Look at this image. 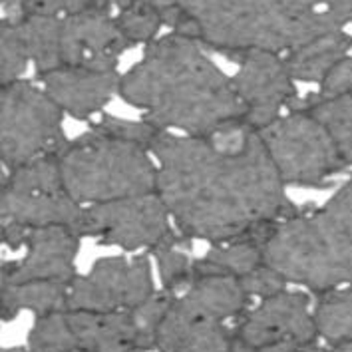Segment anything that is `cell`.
Wrapping results in <instances>:
<instances>
[{"label": "cell", "instance_id": "obj_16", "mask_svg": "<svg viewBox=\"0 0 352 352\" xmlns=\"http://www.w3.org/2000/svg\"><path fill=\"white\" fill-rule=\"evenodd\" d=\"M84 205L62 191H12L0 189V223H16L28 229L50 225H80Z\"/></svg>", "mask_w": 352, "mask_h": 352}, {"label": "cell", "instance_id": "obj_25", "mask_svg": "<svg viewBox=\"0 0 352 352\" xmlns=\"http://www.w3.org/2000/svg\"><path fill=\"white\" fill-rule=\"evenodd\" d=\"M0 189L12 191H62V169L58 155H44L24 166L8 169ZM66 191V189H64Z\"/></svg>", "mask_w": 352, "mask_h": 352}, {"label": "cell", "instance_id": "obj_4", "mask_svg": "<svg viewBox=\"0 0 352 352\" xmlns=\"http://www.w3.org/2000/svg\"><path fill=\"white\" fill-rule=\"evenodd\" d=\"M179 4L199 20L201 44L237 62L253 50L289 54L315 38L344 30L352 20V14L338 10L295 16L278 0H179Z\"/></svg>", "mask_w": 352, "mask_h": 352}, {"label": "cell", "instance_id": "obj_27", "mask_svg": "<svg viewBox=\"0 0 352 352\" xmlns=\"http://www.w3.org/2000/svg\"><path fill=\"white\" fill-rule=\"evenodd\" d=\"M116 24L131 46L151 44L157 40V32L164 26L162 12L151 0H138L128 6L118 8Z\"/></svg>", "mask_w": 352, "mask_h": 352}, {"label": "cell", "instance_id": "obj_12", "mask_svg": "<svg viewBox=\"0 0 352 352\" xmlns=\"http://www.w3.org/2000/svg\"><path fill=\"white\" fill-rule=\"evenodd\" d=\"M80 241L82 237L66 225L30 229L22 261H8L2 265V283L22 285L34 280H56L70 285L78 277L76 255L80 251Z\"/></svg>", "mask_w": 352, "mask_h": 352}, {"label": "cell", "instance_id": "obj_37", "mask_svg": "<svg viewBox=\"0 0 352 352\" xmlns=\"http://www.w3.org/2000/svg\"><path fill=\"white\" fill-rule=\"evenodd\" d=\"M131 2H138V0H116V6L118 8H122V6H128Z\"/></svg>", "mask_w": 352, "mask_h": 352}, {"label": "cell", "instance_id": "obj_26", "mask_svg": "<svg viewBox=\"0 0 352 352\" xmlns=\"http://www.w3.org/2000/svg\"><path fill=\"white\" fill-rule=\"evenodd\" d=\"M151 255L157 261L160 277H162V285L166 293L177 297L193 283L195 259L189 257V239L169 243L166 247L153 251Z\"/></svg>", "mask_w": 352, "mask_h": 352}, {"label": "cell", "instance_id": "obj_13", "mask_svg": "<svg viewBox=\"0 0 352 352\" xmlns=\"http://www.w3.org/2000/svg\"><path fill=\"white\" fill-rule=\"evenodd\" d=\"M130 46L110 14H80L60 22L62 68L111 70Z\"/></svg>", "mask_w": 352, "mask_h": 352}, {"label": "cell", "instance_id": "obj_11", "mask_svg": "<svg viewBox=\"0 0 352 352\" xmlns=\"http://www.w3.org/2000/svg\"><path fill=\"white\" fill-rule=\"evenodd\" d=\"M237 334L255 349L283 340L311 342L320 334L316 329L315 307L309 293L287 289L275 297L263 298L249 315L241 316Z\"/></svg>", "mask_w": 352, "mask_h": 352}, {"label": "cell", "instance_id": "obj_31", "mask_svg": "<svg viewBox=\"0 0 352 352\" xmlns=\"http://www.w3.org/2000/svg\"><path fill=\"white\" fill-rule=\"evenodd\" d=\"M28 16L68 19L80 14H110L111 0H22Z\"/></svg>", "mask_w": 352, "mask_h": 352}, {"label": "cell", "instance_id": "obj_21", "mask_svg": "<svg viewBox=\"0 0 352 352\" xmlns=\"http://www.w3.org/2000/svg\"><path fill=\"white\" fill-rule=\"evenodd\" d=\"M293 110H305L315 116L333 138L342 160L349 164V167L352 166V94H311L307 98H300Z\"/></svg>", "mask_w": 352, "mask_h": 352}, {"label": "cell", "instance_id": "obj_18", "mask_svg": "<svg viewBox=\"0 0 352 352\" xmlns=\"http://www.w3.org/2000/svg\"><path fill=\"white\" fill-rule=\"evenodd\" d=\"M171 309V307H169ZM237 333L223 320H187L167 311L160 327L157 352H231Z\"/></svg>", "mask_w": 352, "mask_h": 352}, {"label": "cell", "instance_id": "obj_5", "mask_svg": "<svg viewBox=\"0 0 352 352\" xmlns=\"http://www.w3.org/2000/svg\"><path fill=\"white\" fill-rule=\"evenodd\" d=\"M62 182L78 204H106L157 191V162L144 144L92 126L58 153Z\"/></svg>", "mask_w": 352, "mask_h": 352}, {"label": "cell", "instance_id": "obj_32", "mask_svg": "<svg viewBox=\"0 0 352 352\" xmlns=\"http://www.w3.org/2000/svg\"><path fill=\"white\" fill-rule=\"evenodd\" d=\"M239 280H241L243 289H245V293L249 297H259L261 300L275 297L278 293L287 291L289 285H291L278 271H275L273 267H269L267 263L259 265L257 269H253L251 273H247Z\"/></svg>", "mask_w": 352, "mask_h": 352}, {"label": "cell", "instance_id": "obj_9", "mask_svg": "<svg viewBox=\"0 0 352 352\" xmlns=\"http://www.w3.org/2000/svg\"><path fill=\"white\" fill-rule=\"evenodd\" d=\"M155 295L148 255L106 257L76 277L68 289L66 311L130 313Z\"/></svg>", "mask_w": 352, "mask_h": 352}, {"label": "cell", "instance_id": "obj_2", "mask_svg": "<svg viewBox=\"0 0 352 352\" xmlns=\"http://www.w3.org/2000/svg\"><path fill=\"white\" fill-rule=\"evenodd\" d=\"M118 96L144 111L148 124L184 135H207L243 120L233 78L205 54L201 42L173 32L149 44L144 58L120 78Z\"/></svg>", "mask_w": 352, "mask_h": 352}, {"label": "cell", "instance_id": "obj_14", "mask_svg": "<svg viewBox=\"0 0 352 352\" xmlns=\"http://www.w3.org/2000/svg\"><path fill=\"white\" fill-rule=\"evenodd\" d=\"M42 88L60 106V110L76 120H90L94 113L104 110L118 94L120 78L116 68H58L46 74H38Z\"/></svg>", "mask_w": 352, "mask_h": 352}, {"label": "cell", "instance_id": "obj_3", "mask_svg": "<svg viewBox=\"0 0 352 352\" xmlns=\"http://www.w3.org/2000/svg\"><path fill=\"white\" fill-rule=\"evenodd\" d=\"M263 261L320 295L352 285V177L318 209L277 223L263 241Z\"/></svg>", "mask_w": 352, "mask_h": 352}, {"label": "cell", "instance_id": "obj_38", "mask_svg": "<svg viewBox=\"0 0 352 352\" xmlns=\"http://www.w3.org/2000/svg\"><path fill=\"white\" fill-rule=\"evenodd\" d=\"M2 352H30V351H26V349H6V351H2Z\"/></svg>", "mask_w": 352, "mask_h": 352}, {"label": "cell", "instance_id": "obj_33", "mask_svg": "<svg viewBox=\"0 0 352 352\" xmlns=\"http://www.w3.org/2000/svg\"><path fill=\"white\" fill-rule=\"evenodd\" d=\"M320 94L324 96H342V94H352V56L349 54L342 58L333 72L324 78L320 84Z\"/></svg>", "mask_w": 352, "mask_h": 352}, {"label": "cell", "instance_id": "obj_23", "mask_svg": "<svg viewBox=\"0 0 352 352\" xmlns=\"http://www.w3.org/2000/svg\"><path fill=\"white\" fill-rule=\"evenodd\" d=\"M60 22L56 16H28L19 24L22 40L38 74L62 68L60 62Z\"/></svg>", "mask_w": 352, "mask_h": 352}, {"label": "cell", "instance_id": "obj_36", "mask_svg": "<svg viewBox=\"0 0 352 352\" xmlns=\"http://www.w3.org/2000/svg\"><path fill=\"white\" fill-rule=\"evenodd\" d=\"M157 8H160V12L164 10V8H167V6H173V4H177L179 0H151Z\"/></svg>", "mask_w": 352, "mask_h": 352}, {"label": "cell", "instance_id": "obj_15", "mask_svg": "<svg viewBox=\"0 0 352 352\" xmlns=\"http://www.w3.org/2000/svg\"><path fill=\"white\" fill-rule=\"evenodd\" d=\"M239 277L205 275L195 277L182 295L173 298L169 313L187 320H223L239 318L249 305Z\"/></svg>", "mask_w": 352, "mask_h": 352}, {"label": "cell", "instance_id": "obj_8", "mask_svg": "<svg viewBox=\"0 0 352 352\" xmlns=\"http://www.w3.org/2000/svg\"><path fill=\"white\" fill-rule=\"evenodd\" d=\"M171 221L164 199L155 191L84 205L76 233L82 239H96L100 245H113L124 251L148 249L153 253L169 243L187 239L171 227Z\"/></svg>", "mask_w": 352, "mask_h": 352}, {"label": "cell", "instance_id": "obj_20", "mask_svg": "<svg viewBox=\"0 0 352 352\" xmlns=\"http://www.w3.org/2000/svg\"><path fill=\"white\" fill-rule=\"evenodd\" d=\"M0 315L2 320H12L20 311H30L36 316L66 311L70 285L56 280H34L22 285L0 283Z\"/></svg>", "mask_w": 352, "mask_h": 352}, {"label": "cell", "instance_id": "obj_17", "mask_svg": "<svg viewBox=\"0 0 352 352\" xmlns=\"http://www.w3.org/2000/svg\"><path fill=\"white\" fill-rule=\"evenodd\" d=\"M78 352H146L131 313L66 311Z\"/></svg>", "mask_w": 352, "mask_h": 352}, {"label": "cell", "instance_id": "obj_22", "mask_svg": "<svg viewBox=\"0 0 352 352\" xmlns=\"http://www.w3.org/2000/svg\"><path fill=\"white\" fill-rule=\"evenodd\" d=\"M263 263V241L255 237H243L223 245H213L205 257L195 259L193 271L195 277L231 275L241 278Z\"/></svg>", "mask_w": 352, "mask_h": 352}, {"label": "cell", "instance_id": "obj_1", "mask_svg": "<svg viewBox=\"0 0 352 352\" xmlns=\"http://www.w3.org/2000/svg\"><path fill=\"white\" fill-rule=\"evenodd\" d=\"M149 151L157 162V193L189 241H265L298 211L261 133L243 120L207 135L157 130Z\"/></svg>", "mask_w": 352, "mask_h": 352}, {"label": "cell", "instance_id": "obj_28", "mask_svg": "<svg viewBox=\"0 0 352 352\" xmlns=\"http://www.w3.org/2000/svg\"><path fill=\"white\" fill-rule=\"evenodd\" d=\"M28 351L30 352H78V342L70 329L66 311L36 316L28 333Z\"/></svg>", "mask_w": 352, "mask_h": 352}, {"label": "cell", "instance_id": "obj_35", "mask_svg": "<svg viewBox=\"0 0 352 352\" xmlns=\"http://www.w3.org/2000/svg\"><path fill=\"white\" fill-rule=\"evenodd\" d=\"M329 352H352V342H340V344H333V349Z\"/></svg>", "mask_w": 352, "mask_h": 352}, {"label": "cell", "instance_id": "obj_30", "mask_svg": "<svg viewBox=\"0 0 352 352\" xmlns=\"http://www.w3.org/2000/svg\"><path fill=\"white\" fill-rule=\"evenodd\" d=\"M173 295L169 293H155L153 297L148 298L146 302H142L140 307H135L131 313L133 318V324L138 329L140 334V340H142V346L144 351H151L155 349V342H157V333H160V327L166 318L167 311L173 302Z\"/></svg>", "mask_w": 352, "mask_h": 352}, {"label": "cell", "instance_id": "obj_6", "mask_svg": "<svg viewBox=\"0 0 352 352\" xmlns=\"http://www.w3.org/2000/svg\"><path fill=\"white\" fill-rule=\"evenodd\" d=\"M64 111L36 84L19 80L0 88V162L6 169L44 155H58L68 146Z\"/></svg>", "mask_w": 352, "mask_h": 352}, {"label": "cell", "instance_id": "obj_29", "mask_svg": "<svg viewBox=\"0 0 352 352\" xmlns=\"http://www.w3.org/2000/svg\"><path fill=\"white\" fill-rule=\"evenodd\" d=\"M30 54L22 40L19 26L0 22V84L19 82L20 76L26 72Z\"/></svg>", "mask_w": 352, "mask_h": 352}, {"label": "cell", "instance_id": "obj_19", "mask_svg": "<svg viewBox=\"0 0 352 352\" xmlns=\"http://www.w3.org/2000/svg\"><path fill=\"white\" fill-rule=\"evenodd\" d=\"M352 52V34L336 30L331 34L318 36L309 44L285 54L289 70L298 82L322 84L333 68Z\"/></svg>", "mask_w": 352, "mask_h": 352}, {"label": "cell", "instance_id": "obj_10", "mask_svg": "<svg viewBox=\"0 0 352 352\" xmlns=\"http://www.w3.org/2000/svg\"><path fill=\"white\" fill-rule=\"evenodd\" d=\"M233 86L243 104V122L257 131L277 122L280 111H291L300 100L285 54L269 50L243 56Z\"/></svg>", "mask_w": 352, "mask_h": 352}, {"label": "cell", "instance_id": "obj_7", "mask_svg": "<svg viewBox=\"0 0 352 352\" xmlns=\"http://www.w3.org/2000/svg\"><path fill=\"white\" fill-rule=\"evenodd\" d=\"M259 133L285 186L329 187L349 169L329 131L309 111H287Z\"/></svg>", "mask_w": 352, "mask_h": 352}, {"label": "cell", "instance_id": "obj_34", "mask_svg": "<svg viewBox=\"0 0 352 352\" xmlns=\"http://www.w3.org/2000/svg\"><path fill=\"white\" fill-rule=\"evenodd\" d=\"M257 352H329V349L320 346L316 340L311 342H302V340H283V342H275L269 346L257 349Z\"/></svg>", "mask_w": 352, "mask_h": 352}, {"label": "cell", "instance_id": "obj_24", "mask_svg": "<svg viewBox=\"0 0 352 352\" xmlns=\"http://www.w3.org/2000/svg\"><path fill=\"white\" fill-rule=\"evenodd\" d=\"M315 320L327 342H352V285L322 293L315 305Z\"/></svg>", "mask_w": 352, "mask_h": 352}]
</instances>
